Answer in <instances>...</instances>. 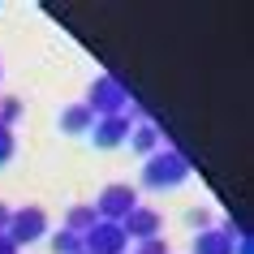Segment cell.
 I'll return each instance as SVG.
<instances>
[{"label":"cell","instance_id":"2e32d148","mask_svg":"<svg viewBox=\"0 0 254 254\" xmlns=\"http://www.w3.org/2000/svg\"><path fill=\"white\" fill-rule=\"evenodd\" d=\"M233 254H254L250 250V237H237V241H233Z\"/></svg>","mask_w":254,"mask_h":254},{"label":"cell","instance_id":"277c9868","mask_svg":"<svg viewBox=\"0 0 254 254\" xmlns=\"http://www.w3.org/2000/svg\"><path fill=\"white\" fill-rule=\"evenodd\" d=\"M95 215L99 220H108V224H121L125 215L138 207V194L134 186H125V181H112V186H104V194H99V202H91Z\"/></svg>","mask_w":254,"mask_h":254},{"label":"cell","instance_id":"30bf717a","mask_svg":"<svg viewBox=\"0 0 254 254\" xmlns=\"http://www.w3.org/2000/svg\"><path fill=\"white\" fill-rule=\"evenodd\" d=\"M95 224H99V215H95L91 202H78V207H69V215H65V233H73V237H86Z\"/></svg>","mask_w":254,"mask_h":254},{"label":"cell","instance_id":"7a4b0ae2","mask_svg":"<svg viewBox=\"0 0 254 254\" xmlns=\"http://www.w3.org/2000/svg\"><path fill=\"white\" fill-rule=\"evenodd\" d=\"M129 99H134V95L125 91V86H121L112 73H99V78L91 82V91H86V99H82V104L91 108V117L99 121V117H121Z\"/></svg>","mask_w":254,"mask_h":254},{"label":"cell","instance_id":"8992f818","mask_svg":"<svg viewBox=\"0 0 254 254\" xmlns=\"http://www.w3.org/2000/svg\"><path fill=\"white\" fill-rule=\"evenodd\" d=\"M129 129H134V121L125 117H99L91 125V138H95V147L99 151H112V147H121V142H129Z\"/></svg>","mask_w":254,"mask_h":254},{"label":"cell","instance_id":"ba28073f","mask_svg":"<svg viewBox=\"0 0 254 254\" xmlns=\"http://www.w3.org/2000/svg\"><path fill=\"white\" fill-rule=\"evenodd\" d=\"M160 138H164V129L147 121V125H134V129H129V147L147 160V155H155V151H160Z\"/></svg>","mask_w":254,"mask_h":254},{"label":"cell","instance_id":"8fae6325","mask_svg":"<svg viewBox=\"0 0 254 254\" xmlns=\"http://www.w3.org/2000/svg\"><path fill=\"white\" fill-rule=\"evenodd\" d=\"M91 125H95V117H91V108H86V104H73V108L61 112V129H65V134H86Z\"/></svg>","mask_w":254,"mask_h":254},{"label":"cell","instance_id":"5bb4252c","mask_svg":"<svg viewBox=\"0 0 254 254\" xmlns=\"http://www.w3.org/2000/svg\"><path fill=\"white\" fill-rule=\"evenodd\" d=\"M13 151H17V138H13V129H4V125H0V168H4V164L13 160Z\"/></svg>","mask_w":254,"mask_h":254},{"label":"cell","instance_id":"5b68a950","mask_svg":"<svg viewBox=\"0 0 254 254\" xmlns=\"http://www.w3.org/2000/svg\"><path fill=\"white\" fill-rule=\"evenodd\" d=\"M125 250H129L125 228H121V224H108V220H99V224L82 237V254H125Z\"/></svg>","mask_w":254,"mask_h":254},{"label":"cell","instance_id":"9a60e30c","mask_svg":"<svg viewBox=\"0 0 254 254\" xmlns=\"http://www.w3.org/2000/svg\"><path fill=\"white\" fill-rule=\"evenodd\" d=\"M138 254H173L164 237H151V241H138Z\"/></svg>","mask_w":254,"mask_h":254},{"label":"cell","instance_id":"e0dca14e","mask_svg":"<svg viewBox=\"0 0 254 254\" xmlns=\"http://www.w3.org/2000/svg\"><path fill=\"white\" fill-rule=\"evenodd\" d=\"M0 254H17V246H13L9 237H4V233H0Z\"/></svg>","mask_w":254,"mask_h":254},{"label":"cell","instance_id":"52a82bcc","mask_svg":"<svg viewBox=\"0 0 254 254\" xmlns=\"http://www.w3.org/2000/svg\"><path fill=\"white\" fill-rule=\"evenodd\" d=\"M121 228H125V237H134V241H151V237H160L164 215L155 207H134V211L121 220Z\"/></svg>","mask_w":254,"mask_h":254},{"label":"cell","instance_id":"9c48e42d","mask_svg":"<svg viewBox=\"0 0 254 254\" xmlns=\"http://www.w3.org/2000/svg\"><path fill=\"white\" fill-rule=\"evenodd\" d=\"M194 254H233V237L224 228H202L194 237Z\"/></svg>","mask_w":254,"mask_h":254},{"label":"cell","instance_id":"6da1fadb","mask_svg":"<svg viewBox=\"0 0 254 254\" xmlns=\"http://www.w3.org/2000/svg\"><path fill=\"white\" fill-rule=\"evenodd\" d=\"M186 177H190V160L181 151H164L160 147L155 155L142 160V186L147 190H177Z\"/></svg>","mask_w":254,"mask_h":254},{"label":"cell","instance_id":"4fadbf2b","mask_svg":"<svg viewBox=\"0 0 254 254\" xmlns=\"http://www.w3.org/2000/svg\"><path fill=\"white\" fill-rule=\"evenodd\" d=\"M17 117H22V99H13V95L0 99V125L9 129V125H17Z\"/></svg>","mask_w":254,"mask_h":254},{"label":"cell","instance_id":"ac0fdd59","mask_svg":"<svg viewBox=\"0 0 254 254\" xmlns=\"http://www.w3.org/2000/svg\"><path fill=\"white\" fill-rule=\"evenodd\" d=\"M4 228H9V207L0 202V233H4Z\"/></svg>","mask_w":254,"mask_h":254},{"label":"cell","instance_id":"3957f363","mask_svg":"<svg viewBox=\"0 0 254 254\" xmlns=\"http://www.w3.org/2000/svg\"><path fill=\"white\" fill-rule=\"evenodd\" d=\"M4 237L13 241L17 250L30 246V241H39V237H48V211H43V207H17V211H9Z\"/></svg>","mask_w":254,"mask_h":254},{"label":"cell","instance_id":"7c38bea8","mask_svg":"<svg viewBox=\"0 0 254 254\" xmlns=\"http://www.w3.org/2000/svg\"><path fill=\"white\" fill-rule=\"evenodd\" d=\"M52 254H82V237H73V233H52Z\"/></svg>","mask_w":254,"mask_h":254}]
</instances>
